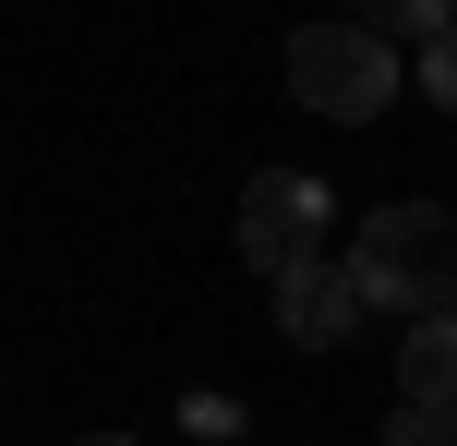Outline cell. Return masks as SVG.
<instances>
[{
    "instance_id": "obj_1",
    "label": "cell",
    "mask_w": 457,
    "mask_h": 446,
    "mask_svg": "<svg viewBox=\"0 0 457 446\" xmlns=\"http://www.w3.org/2000/svg\"><path fill=\"white\" fill-rule=\"evenodd\" d=\"M349 278H361V302L410 314V326H445L457 314V217L445 206H373L361 241H349Z\"/></svg>"
},
{
    "instance_id": "obj_2",
    "label": "cell",
    "mask_w": 457,
    "mask_h": 446,
    "mask_svg": "<svg viewBox=\"0 0 457 446\" xmlns=\"http://www.w3.org/2000/svg\"><path fill=\"white\" fill-rule=\"evenodd\" d=\"M289 97L313 121H373L397 97V48L373 37L361 13H349V24H301V37H289Z\"/></svg>"
},
{
    "instance_id": "obj_3",
    "label": "cell",
    "mask_w": 457,
    "mask_h": 446,
    "mask_svg": "<svg viewBox=\"0 0 457 446\" xmlns=\"http://www.w3.org/2000/svg\"><path fill=\"white\" fill-rule=\"evenodd\" d=\"M325 181L313 169H253V193H241V254L265 265V290L277 278H301V265H325Z\"/></svg>"
},
{
    "instance_id": "obj_4",
    "label": "cell",
    "mask_w": 457,
    "mask_h": 446,
    "mask_svg": "<svg viewBox=\"0 0 457 446\" xmlns=\"http://www.w3.org/2000/svg\"><path fill=\"white\" fill-rule=\"evenodd\" d=\"M277 326H289V350H337V338L361 326V278H349V265H301V278H277Z\"/></svg>"
},
{
    "instance_id": "obj_5",
    "label": "cell",
    "mask_w": 457,
    "mask_h": 446,
    "mask_svg": "<svg viewBox=\"0 0 457 446\" xmlns=\"http://www.w3.org/2000/svg\"><path fill=\"white\" fill-rule=\"evenodd\" d=\"M397 399H410V410H457V314L397 338Z\"/></svg>"
},
{
    "instance_id": "obj_6",
    "label": "cell",
    "mask_w": 457,
    "mask_h": 446,
    "mask_svg": "<svg viewBox=\"0 0 457 446\" xmlns=\"http://www.w3.org/2000/svg\"><path fill=\"white\" fill-rule=\"evenodd\" d=\"M373 446H457V410H410V399H397Z\"/></svg>"
},
{
    "instance_id": "obj_7",
    "label": "cell",
    "mask_w": 457,
    "mask_h": 446,
    "mask_svg": "<svg viewBox=\"0 0 457 446\" xmlns=\"http://www.w3.org/2000/svg\"><path fill=\"white\" fill-rule=\"evenodd\" d=\"M421 97H434V109L457 121V24H445V37H434V48H421Z\"/></svg>"
},
{
    "instance_id": "obj_8",
    "label": "cell",
    "mask_w": 457,
    "mask_h": 446,
    "mask_svg": "<svg viewBox=\"0 0 457 446\" xmlns=\"http://www.w3.org/2000/svg\"><path fill=\"white\" fill-rule=\"evenodd\" d=\"M85 446H145V434H85Z\"/></svg>"
}]
</instances>
